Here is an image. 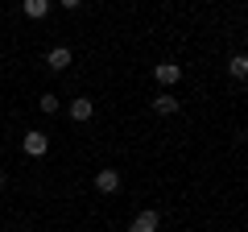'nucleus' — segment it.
<instances>
[{"label":"nucleus","mask_w":248,"mask_h":232,"mask_svg":"<svg viewBox=\"0 0 248 232\" xmlns=\"http://www.w3.org/2000/svg\"><path fill=\"white\" fill-rule=\"evenodd\" d=\"M161 228V215H157V207H145L141 215H137L133 224H128V232H157Z\"/></svg>","instance_id":"f257e3e1"},{"label":"nucleus","mask_w":248,"mask_h":232,"mask_svg":"<svg viewBox=\"0 0 248 232\" xmlns=\"http://www.w3.org/2000/svg\"><path fill=\"white\" fill-rule=\"evenodd\" d=\"M95 191L99 195H116V191H120V170H112V166L99 170L95 174Z\"/></svg>","instance_id":"f03ea898"},{"label":"nucleus","mask_w":248,"mask_h":232,"mask_svg":"<svg viewBox=\"0 0 248 232\" xmlns=\"http://www.w3.org/2000/svg\"><path fill=\"white\" fill-rule=\"evenodd\" d=\"M46 149H50V137L37 133V129H29V133H25V153H29V158H46Z\"/></svg>","instance_id":"7ed1b4c3"},{"label":"nucleus","mask_w":248,"mask_h":232,"mask_svg":"<svg viewBox=\"0 0 248 232\" xmlns=\"http://www.w3.org/2000/svg\"><path fill=\"white\" fill-rule=\"evenodd\" d=\"M153 79L166 83V87H174V83L182 79V66H178V63H157V66H153Z\"/></svg>","instance_id":"20e7f679"},{"label":"nucleus","mask_w":248,"mask_h":232,"mask_svg":"<svg viewBox=\"0 0 248 232\" xmlns=\"http://www.w3.org/2000/svg\"><path fill=\"white\" fill-rule=\"evenodd\" d=\"M91 116H95V104H91V96H79V99H71V120L87 125Z\"/></svg>","instance_id":"39448f33"},{"label":"nucleus","mask_w":248,"mask_h":232,"mask_svg":"<svg viewBox=\"0 0 248 232\" xmlns=\"http://www.w3.org/2000/svg\"><path fill=\"white\" fill-rule=\"evenodd\" d=\"M178 108H182V99H178L174 91H161V96L153 99V112H157V116H174Z\"/></svg>","instance_id":"423d86ee"},{"label":"nucleus","mask_w":248,"mask_h":232,"mask_svg":"<svg viewBox=\"0 0 248 232\" xmlns=\"http://www.w3.org/2000/svg\"><path fill=\"white\" fill-rule=\"evenodd\" d=\"M71 58H75V54L66 50V46H54V50L46 54V66H50V71H66V66H71Z\"/></svg>","instance_id":"0eeeda50"},{"label":"nucleus","mask_w":248,"mask_h":232,"mask_svg":"<svg viewBox=\"0 0 248 232\" xmlns=\"http://www.w3.org/2000/svg\"><path fill=\"white\" fill-rule=\"evenodd\" d=\"M50 13V0H25V17L29 21H42Z\"/></svg>","instance_id":"6e6552de"},{"label":"nucleus","mask_w":248,"mask_h":232,"mask_svg":"<svg viewBox=\"0 0 248 232\" xmlns=\"http://www.w3.org/2000/svg\"><path fill=\"white\" fill-rule=\"evenodd\" d=\"M228 71H232V79H244V75H248V58H244V54H236V58L228 63Z\"/></svg>","instance_id":"1a4fd4ad"},{"label":"nucleus","mask_w":248,"mask_h":232,"mask_svg":"<svg viewBox=\"0 0 248 232\" xmlns=\"http://www.w3.org/2000/svg\"><path fill=\"white\" fill-rule=\"evenodd\" d=\"M37 108H42L46 116H54V112H58V96H54V91H46V96L37 99Z\"/></svg>","instance_id":"9d476101"},{"label":"nucleus","mask_w":248,"mask_h":232,"mask_svg":"<svg viewBox=\"0 0 248 232\" xmlns=\"http://www.w3.org/2000/svg\"><path fill=\"white\" fill-rule=\"evenodd\" d=\"M4 187H9V179H4V170H0V191H4Z\"/></svg>","instance_id":"9b49d317"}]
</instances>
